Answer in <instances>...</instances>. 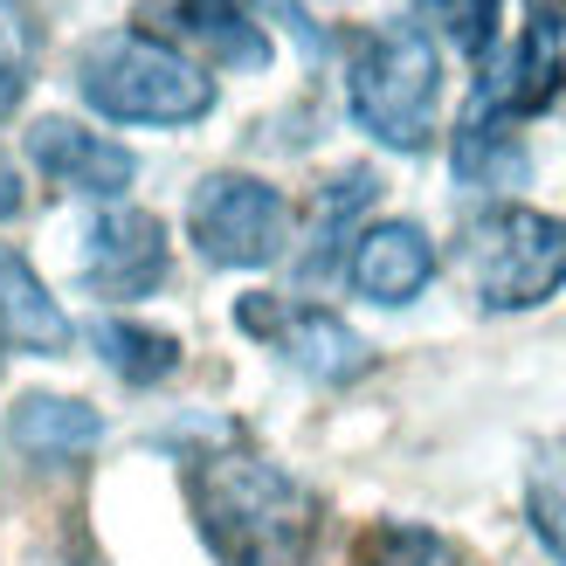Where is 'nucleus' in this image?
I'll return each mask as SVG.
<instances>
[{"instance_id":"11","label":"nucleus","mask_w":566,"mask_h":566,"mask_svg":"<svg viewBox=\"0 0 566 566\" xmlns=\"http://www.w3.org/2000/svg\"><path fill=\"white\" fill-rule=\"evenodd\" d=\"M353 291L366 304H415L436 276V242L415 229V221H374L359 242H353Z\"/></svg>"},{"instance_id":"21","label":"nucleus","mask_w":566,"mask_h":566,"mask_svg":"<svg viewBox=\"0 0 566 566\" xmlns=\"http://www.w3.org/2000/svg\"><path fill=\"white\" fill-rule=\"evenodd\" d=\"M0 366H8V338H0Z\"/></svg>"},{"instance_id":"12","label":"nucleus","mask_w":566,"mask_h":566,"mask_svg":"<svg viewBox=\"0 0 566 566\" xmlns=\"http://www.w3.org/2000/svg\"><path fill=\"white\" fill-rule=\"evenodd\" d=\"M104 436V415L91 401H70V394H21L8 408V442L28 463H76L91 457Z\"/></svg>"},{"instance_id":"2","label":"nucleus","mask_w":566,"mask_h":566,"mask_svg":"<svg viewBox=\"0 0 566 566\" xmlns=\"http://www.w3.org/2000/svg\"><path fill=\"white\" fill-rule=\"evenodd\" d=\"M76 91L118 125H193L214 111V76L146 28H111L76 49Z\"/></svg>"},{"instance_id":"17","label":"nucleus","mask_w":566,"mask_h":566,"mask_svg":"<svg viewBox=\"0 0 566 566\" xmlns=\"http://www.w3.org/2000/svg\"><path fill=\"white\" fill-rule=\"evenodd\" d=\"M359 566H463V553L429 525H374L359 539Z\"/></svg>"},{"instance_id":"10","label":"nucleus","mask_w":566,"mask_h":566,"mask_svg":"<svg viewBox=\"0 0 566 566\" xmlns=\"http://www.w3.org/2000/svg\"><path fill=\"white\" fill-rule=\"evenodd\" d=\"M28 159H35L42 180L70 187V193H91V201H118V193L132 187V174H138V159L125 146H111V138L83 132L70 118L28 125Z\"/></svg>"},{"instance_id":"3","label":"nucleus","mask_w":566,"mask_h":566,"mask_svg":"<svg viewBox=\"0 0 566 566\" xmlns=\"http://www.w3.org/2000/svg\"><path fill=\"white\" fill-rule=\"evenodd\" d=\"M346 104L359 132H374L394 153H421L436 138L442 111V55L429 42V28L415 21H380L359 28L346 55Z\"/></svg>"},{"instance_id":"8","label":"nucleus","mask_w":566,"mask_h":566,"mask_svg":"<svg viewBox=\"0 0 566 566\" xmlns=\"http://www.w3.org/2000/svg\"><path fill=\"white\" fill-rule=\"evenodd\" d=\"M559 76H566V21L553 8H532L525 35L484 70L463 125H512V118H525V111H539L559 91Z\"/></svg>"},{"instance_id":"5","label":"nucleus","mask_w":566,"mask_h":566,"mask_svg":"<svg viewBox=\"0 0 566 566\" xmlns=\"http://www.w3.org/2000/svg\"><path fill=\"white\" fill-rule=\"evenodd\" d=\"M187 235L214 270H263L291 242V208L256 174H208L187 201Z\"/></svg>"},{"instance_id":"14","label":"nucleus","mask_w":566,"mask_h":566,"mask_svg":"<svg viewBox=\"0 0 566 566\" xmlns=\"http://www.w3.org/2000/svg\"><path fill=\"white\" fill-rule=\"evenodd\" d=\"M97 353H104V366L118 380H132V387H153V380H166L180 366V338L174 332H159V325H132V318H104L97 332Z\"/></svg>"},{"instance_id":"1","label":"nucleus","mask_w":566,"mask_h":566,"mask_svg":"<svg viewBox=\"0 0 566 566\" xmlns=\"http://www.w3.org/2000/svg\"><path fill=\"white\" fill-rule=\"evenodd\" d=\"M180 436L187 504L214 566H304L318 546V491L283 470L270 449H256L235 421H193Z\"/></svg>"},{"instance_id":"6","label":"nucleus","mask_w":566,"mask_h":566,"mask_svg":"<svg viewBox=\"0 0 566 566\" xmlns=\"http://www.w3.org/2000/svg\"><path fill=\"white\" fill-rule=\"evenodd\" d=\"M235 325L249 338H263L276 359H291L297 374L325 380V387H346V380H359L366 366H374V346H366V338L338 318V311H325V304H297V297L256 291V297L235 304Z\"/></svg>"},{"instance_id":"15","label":"nucleus","mask_w":566,"mask_h":566,"mask_svg":"<svg viewBox=\"0 0 566 566\" xmlns=\"http://www.w3.org/2000/svg\"><path fill=\"white\" fill-rule=\"evenodd\" d=\"M525 518L539 532V546L566 566V436L539 442L525 463Z\"/></svg>"},{"instance_id":"16","label":"nucleus","mask_w":566,"mask_h":566,"mask_svg":"<svg viewBox=\"0 0 566 566\" xmlns=\"http://www.w3.org/2000/svg\"><path fill=\"white\" fill-rule=\"evenodd\" d=\"M415 14L436 28V35L470 55V63H484L497 49V21H504V0H415Z\"/></svg>"},{"instance_id":"19","label":"nucleus","mask_w":566,"mask_h":566,"mask_svg":"<svg viewBox=\"0 0 566 566\" xmlns=\"http://www.w3.org/2000/svg\"><path fill=\"white\" fill-rule=\"evenodd\" d=\"M28 76H35V21L21 14V0H0V118L21 104Z\"/></svg>"},{"instance_id":"9","label":"nucleus","mask_w":566,"mask_h":566,"mask_svg":"<svg viewBox=\"0 0 566 566\" xmlns=\"http://www.w3.org/2000/svg\"><path fill=\"white\" fill-rule=\"evenodd\" d=\"M146 21L159 42L180 55L201 49L221 70H263L270 63V28L256 21V0H146Z\"/></svg>"},{"instance_id":"4","label":"nucleus","mask_w":566,"mask_h":566,"mask_svg":"<svg viewBox=\"0 0 566 566\" xmlns=\"http://www.w3.org/2000/svg\"><path fill=\"white\" fill-rule=\"evenodd\" d=\"M463 263L484 311H532L566 291V221L539 208H491L470 221Z\"/></svg>"},{"instance_id":"18","label":"nucleus","mask_w":566,"mask_h":566,"mask_svg":"<svg viewBox=\"0 0 566 566\" xmlns=\"http://www.w3.org/2000/svg\"><path fill=\"white\" fill-rule=\"evenodd\" d=\"M457 174L470 187H497V180H518L525 174V153L512 146V132H504V125H463V138H457Z\"/></svg>"},{"instance_id":"13","label":"nucleus","mask_w":566,"mask_h":566,"mask_svg":"<svg viewBox=\"0 0 566 566\" xmlns=\"http://www.w3.org/2000/svg\"><path fill=\"white\" fill-rule=\"evenodd\" d=\"M0 338H21L28 353H63L70 346V318L55 311L42 276L28 270L8 242H0Z\"/></svg>"},{"instance_id":"7","label":"nucleus","mask_w":566,"mask_h":566,"mask_svg":"<svg viewBox=\"0 0 566 566\" xmlns=\"http://www.w3.org/2000/svg\"><path fill=\"white\" fill-rule=\"evenodd\" d=\"M76 283L91 297H146L166 283V229L159 214L146 208H104L91 229H83V249H76Z\"/></svg>"},{"instance_id":"20","label":"nucleus","mask_w":566,"mask_h":566,"mask_svg":"<svg viewBox=\"0 0 566 566\" xmlns=\"http://www.w3.org/2000/svg\"><path fill=\"white\" fill-rule=\"evenodd\" d=\"M8 214H21V174L0 159V221H8Z\"/></svg>"}]
</instances>
